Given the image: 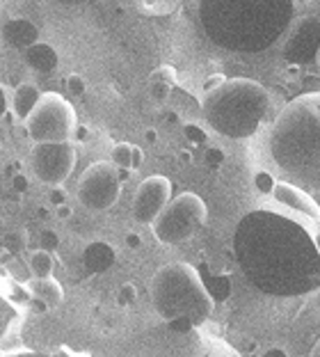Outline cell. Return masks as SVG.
<instances>
[{"mask_svg":"<svg viewBox=\"0 0 320 357\" xmlns=\"http://www.w3.org/2000/svg\"><path fill=\"white\" fill-rule=\"evenodd\" d=\"M5 248L10 250V252H21L23 248H26V236L23 234H10V236H5Z\"/></svg>","mask_w":320,"mask_h":357,"instance_id":"obj_28","label":"cell"},{"mask_svg":"<svg viewBox=\"0 0 320 357\" xmlns=\"http://www.w3.org/2000/svg\"><path fill=\"white\" fill-rule=\"evenodd\" d=\"M284 60L293 67H307L320 60V19L302 16L284 44Z\"/></svg>","mask_w":320,"mask_h":357,"instance_id":"obj_10","label":"cell"},{"mask_svg":"<svg viewBox=\"0 0 320 357\" xmlns=\"http://www.w3.org/2000/svg\"><path fill=\"white\" fill-rule=\"evenodd\" d=\"M23 58H26L28 67L35 69L37 74H53V71L60 67V55H57V51L51 44H44V42H37L30 48H26Z\"/></svg>","mask_w":320,"mask_h":357,"instance_id":"obj_15","label":"cell"},{"mask_svg":"<svg viewBox=\"0 0 320 357\" xmlns=\"http://www.w3.org/2000/svg\"><path fill=\"white\" fill-rule=\"evenodd\" d=\"M114 261H117V252H114V248L105 241H92L83 250V266L87 268V273H92V275L108 273L114 266Z\"/></svg>","mask_w":320,"mask_h":357,"instance_id":"obj_14","label":"cell"},{"mask_svg":"<svg viewBox=\"0 0 320 357\" xmlns=\"http://www.w3.org/2000/svg\"><path fill=\"white\" fill-rule=\"evenodd\" d=\"M172 199V181L162 174L146 176L142 183L137 185L133 197V220L139 225H151L160 211L169 204Z\"/></svg>","mask_w":320,"mask_h":357,"instance_id":"obj_11","label":"cell"},{"mask_svg":"<svg viewBox=\"0 0 320 357\" xmlns=\"http://www.w3.org/2000/svg\"><path fill=\"white\" fill-rule=\"evenodd\" d=\"M126 245L130 250H137L139 245H142V238H139L137 234H128V236H126Z\"/></svg>","mask_w":320,"mask_h":357,"instance_id":"obj_36","label":"cell"},{"mask_svg":"<svg viewBox=\"0 0 320 357\" xmlns=\"http://www.w3.org/2000/svg\"><path fill=\"white\" fill-rule=\"evenodd\" d=\"M28 289H30V294L35 298L44 300L51 310L57 305H62V300H64V291L60 287V282L53 280V275H51V278H32Z\"/></svg>","mask_w":320,"mask_h":357,"instance_id":"obj_18","label":"cell"},{"mask_svg":"<svg viewBox=\"0 0 320 357\" xmlns=\"http://www.w3.org/2000/svg\"><path fill=\"white\" fill-rule=\"evenodd\" d=\"M273 195L282 206L298 211V213L307 215L309 220H320V206L314 202V197H311V192L302 190L300 185H295L291 181H279L275 185Z\"/></svg>","mask_w":320,"mask_h":357,"instance_id":"obj_12","label":"cell"},{"mask_svg":"<svg viewBox=\"0 0 320 357\" xmlns=\"http://www.w3.org/2000/svg\"><path fill=\"white\" fill-rule=\"evenodd\" d=\"M39 245H42V250L53 252V250L60 248V236H57L53 229H44L42 234H39Z\"/></svg>","mask_w":320,"mask_h":357,"instance_id":"obj_24","label":"cell"},{"mask_svg":"<svg viewBox=\"0 0 320 357\" xmlns=\"http://www.w3.org/2000/svg\"><path fill=\"white\" fill-rule=\"evenodd\" d=\"M206 163L211 167H218V165H222L224 163V151L222 149H218V147H211L206 151Z\"/></svg>","mask_w":320,"mask_h":357,"instance_id":"obj_29","label":"cell"},{"mask_svg":"<svg viewBox=\"0 0 320 357\" xmlns=\"http://www.w3.org/2000/svg\"><path fill=\"white\" fill-rule=\"evenodd\" d=\"M7 108H10V99H7V94H5L3 85H0V117H5V115H7Z\"/></svg>","mask_w":320,"mask_h":357,"instance_id":"obj_33","label":"cell"},{"mask_svg":"<svg viewBox=\"0 0 320 357\" xmlns=\"http://www.w3.org/2000/svg\"><path fill=\"white\" fill-rule=\"evenodd\" d=\"M155 137H158V133H155L153 128H149V131H146V140H149V142L153 144V142H155Z\"/></svg>","mask_w":320,"mask_h":357,"instance_id":"obj_39","label":"cell"},{"mask_svg":"<svg viewBox=\"0 0 320 357\" xmlns=\"http://www.w3.org/2000/svg\"><path fill=\"white\" fill-rule=\"evenodd\" d=\"M67 89H69V94H71V96H83V94H85V89H87L83 76L71 74V76L67 78Z\"/></svg>","mask_w":320,"mask_h":357,"instance_id":"obj_26","label":"cell"},{"mask_svg":"<svg viewBox=\"0 0 320 357\" xmlns=\"http://www.w3.org/2000/svg\"><path fill=\"white\" fill-rule=\"evenodd\" d=\"M37 215H39V218H46V215H48V211H46V208H39V211H37Z\"/></svg>","mask_w":320,"mask_h":357,"instance_id":"obj_41","label":"cell"},{"mask_svg":"<svg viewBox=\"0 0 320 357\" xmlns=\"http://www.w3.org/2000/svg\"><path fill=\"white\" fill-rule=\"evenodd\" d=\"M204 119L218 135L247 140L257 135L270 112L268 89L252 78H227L222 85L204 94Z\"/></svg>","mask_w":320,"mask_h":357,"instance_id":"obj_4","label":"cell"},{"mask_svg":"<svg viewBox=\"0 0 320 357\" xmlns=\"http://www.w3.org/2000/svg\"><path fill=\"white\" fill-rule=\"evenodd\" d=\"M176 85V71L174 67H169V64H162L153 71L149 76V94L151 99H155L158 103H162L165 99H169L172 89Z\"/></svg>","mask_w":320,"mask_h":357,"instance_id":"obj_17","label":"cell"},{"mask_svg":"<svg viewBox=\"0 0 320 357\" xmlns=\"http://www.w3.org/2000/svg\"><path fill=\"white\" fill-rule=\"evenodd\" d=\"M133 149L135 144H128V142H119L112 147L110 153V160L117 167H126V169H133Z\"/></svg>","mask_w":320,"mask_h":357,"instance_id":"obj_21","label":"cell"},{"mask_svg":"<svg viewBox=\"0 0 320 357\" xmlns=\"http://www.w3.org/2000/svg\"><path fill=\"white\" fill-rule=\"evenodd\" d=\"M268 144L286 181L320 195V92L300 94L286 103Z\"/></svg>","mask_w":320,"mask_h":357,"instance_id":"obj_3","label":"cell"},{"mask_svg":"<svg viewBox=\"0 0 320 357\" xmlns=\"http://www.w3.org/2000/svg\"><path fill=\"white\" fill-rule=\"evenodd\" d=\"M293 19V0H199L201 32L229 53L268 51L289 32Z\"/></svg>","mask_w":320,"mask_h":357,"instance_id":"obj_2","label":"cell"},{"mask_svg":"<svg viewBox=\"0 0 320 357\" xmlns=\"http://www.w3.org/2000/svg\"><path fill=\"white\" fill-rule=\"evenodd\" d=\"M183 133H185V137L190 140L192 144H204L206 142V131H204L201 126H197V124H185L183 126Z\"/></svg>","mask_w":320,"mask_h":357,"instance_id":"obj_25","label":"cell"},{"mask_svg":"<svg viewBox=\"0 0 320 357\" xmlns=\"http://www.w3.org/2000/svg\"><path fill=\"white\" fill-rule=\"evenodd\" d=\"M275 185H277V181H275L270 172H257V174H254V188H257L259 192L270 195L275 190Z\"/></svg>","mask_w":320,"mask_h":357,"instance_id":"obj_22","label":"cell"},{"mask_svg":"<svg viewBox=\"0 0 320 357\" xmlns=\"http://www.w3.org/2000/svg\"><path fill=\"white\" fill-rule=\"evenodd\" d=\"M137 300V289L133 287L130 282H126V284H121L119 287V294H117V303L121 305V307H128V305H133Z\"/></svg>","mask_w":320,"mask_h":357,"instance_id":"obj_23","label":"cell"},{"mask_svg":"<svg viewBox=\"0 0 320 357\" xmlns=\"http://www.w3.org/2000/svg\"><path fill=\"white\" fill-rule=\"evenodd\" d=\"M149 298L155 314L165 323L188 319L195 328H199L215 310V300L211 298L201 273L183 261L165 264L153 273Z\"/></svg>","mask_w":320,"mask_h":357,"instance_id":"obj_5","label":"cell"},{"mask_svg":"<svg viewBox=\"0 0 320 357\" xmlns=\"http://www.w3.org/2000/svg\"><path fill=\"white\" fill-rule=\"evenodd\" d=\"M76 131V110L57 92H46L26 119L32 142H64Z\"/></svg>","mask_w":320,"mask_h":357,"instance_id":"obj_7","label":"cell"},{"mask_svg":"<svg viewBox=\"0 0 320 357\" xmlns=\"http://www.w3.org/2000/svg\"><path fill=\"white\" fill-rule=\"evenodd\" d=\"M28 268L32 273V278H51L53 275V268H55V259L48 250H35L28 259Z\"/></svg>","mask_w":320,"mask_h":357,"instance_id":"obj_19","label":"cell"},{"mask_svg":"<svg viewBox=\"0 0 320 357\" xmlns=\"http://www.w3.org/2000/svg\"><path fill=\"white\" fill-rule=\"evenodd\" d=\"M39 99H42V92H39L37 85L32 83H23L14 89V96H12V112L19 119L26 121L28 115L32 110H35V105L39 103Z\"/></svg>","mask_w":320,"mask_h":357,"instance_id":"obj_16","label":"cell"},{"mask_svg":"<svg viewBox=\"0 0 320 357\" xmlns=\"http://www.w3.org/2000/svg\"><path fill=\"white\" fill-rule=\"evenodd\" d=\"M142 160H144V153H142V149L135 147V149H133V169H137L139 165H142Z\"/></svg>","mask_w":320,"mask_h":357,"instance_id":"obj_37","label":"cell"},{"mask_svg":"<svg viewBox=\"0 0 320 357\" xmlns=\"http://www.w3.org/2000/svg\"><path fill=\"white\" fill-rule=\"evenodd\" d=\"M204 284H206L211 298L215 300V303H224L231 296V280L227 278V275H211V278H204L201 275Z\"/></svg>","mask_w":320,"mask_h":357,"instance_id":"obj_20","label":"cell"},{"mask_svg":"<svg viewBox=\"0 0 320 357\" xmlns=\"http://www.w3.org/2000/svg\"><path fill=\"white\" fill-rule=\"evenodd\" d=\"M30 167L37 181L46 185H62L76 167V149L71 140L64 142H35L30 151Z\"/></svg>","mask_w":320,"mask_h":357,"instance_id":"obj_9","label":"cell"},{"mask_svg":"<svg viewBox=\"0 0 320 357\" xmlns=\"http://www.w3.org/2000/svg\"><path fill=\"white\" fill-rule=\"evenodd\" d=\"M0 35H3V42L14 51H26L39 42V28L28 19H10L0 30Z\"/></svg>","mask_w":320,"mask_h":357,"instance_id":"obj_13","label":"cell"},{"mask_svg":"<svg viewBox=\"0 0 320 357\" xmlns=\"http://www.w3.org/2000/svg\"><path fill=\"white\" fill-rule=\"evenodd\" d=\"M121 176L119 167L108 160H96L89 165L83 176L78 178L76 197L83 204V208L92 213H103L110 211L121 197Z\"/></svg>","mask_w":320,"mask_h":357,"instance_id":"obj_8","label":"cell"},{"mask_svg":"<svg viewBox=\"0 0 320 357\" xmlns=\"http://www.w3.org/2000/svg\"><path fill=\"white\" fill-rule=\"evenodd\" d=\"M53 3L64 7V10H85V7H92L101 0H53Z\"/></svg>","mask_w":320,"mask_h":357,"instance_id":"obj_27","label":"cell"},{"mask_svg":"<svg viewBox=\"0 0 320 357\" xmlns=\"http://www.w3.org/2000/svg\"><path fill=\"white\" fill-rule=\"evenodd\" d=\"M55 208H57L55 213H57V218H60V220H69V218L73 215V211L67 204H60V206H55Z\"/></svg>","mask_w":320,"mask_h":357,"instance_id":"obj_34","label":"cell"},{"mask_svg":"<svg viewBox=\"0 0 320 357\" xmlns=\"http://www.w3.org/2000/svg\"><path fill=\"white\" fill-rule=\"evenodd\" d=\"M48 202L53 206H60V204H67V192L62 190V185H53L51 195H48Z\"/></svg>","mask_w":320,"mask_h":357,"instance_id":"obj_30","label":"cell"},{"mask_svg":"<svg viewBox=\"0 0 320 357\" xmlns=\"http://www.w3.org/2000/svg\"><path fill=\"white\" fill-rule=\"evenodd\" d=\"M12 188H14L16 192H26V190H28V178L23 176V174H16V176L12 178Z\"/></svg>","mask_w":320,"mask_h":357,"instance_id":"obj_32","label":"cell"},{"mask_svg":"<svg viewBox=\"0 0 320 357\" xmlns=\"http://www.w3.org/2000/svg\"><path fill=\"white\" fill-rule=\"evenodd\" d=\"M234 252L254 289L275 298H300L320 289L316 238L277 211L257 208L234 234Z\"/></svg>","mask_w":320,"mask_h":357,"instance_id":"obj_1","label":"cell"},{"mask_svg":"<svg viewBox=\"0 0 320 357\" xmlns=\"http://www.w3.org/2000/svg\"><path fill=\"white\" fill-rule=\"evenodd\" d=\"M316 245H318V252H320V234L316 236Z\"/></svg>","mask_w":320,"mask_h":357,"instance_id":"obj_42","label":"cell"},{"mask_svg":"<svg viewBox=\"0 0 320 357\" xmlns=\"http://www.w3.org/2000/svg\"><path fill=\"white\" fill-rule=\"evenodd\" d=\"M266 355H268V357H286L289 353H286L284 348H268Z\"/></svg>","mask_w":320,"mask_h":357,"instance_id":"obj_38","label":"cell"},{"mask_svg":"<svg viewBox=\"0 0 320 357\" xmlns=\"http://www.w3.org/2000/svg\"><path fill=\"white\" fill-rule=\"evenodd\" d=\"M224 76L222 74H213V76H208L206 78V83H204V92H211V89H215V87H220L224 83Z\"/></svg>","mask_w":320,"mask_h":357,"instance_id":"obj_31","label":"cell"},{"mask_svg":"<svg viewBox=\"0 0 320 357\" xmlns=\"http://www.w3.org/2000/svg\"><path fill=\"white\" fill-rule=\"evenodd\" d=\"M206 218L208 208L199 195L181 192L160 211V215L151 222V229L162 245H181L206 225Z\"/></svg>","mask_w":320,"mask_h":357,"instance_id":"obj_6","label":"cell"},{"mask_svg":"<svg viewBox=\"0 0 320 357\" xmlns=\"http://www.w3.org/2000/svg\"><path fill=\"white\" fill-rule=\"evenodd\" d=\"M311 355H316V357H320V339H318V342H316V346H314V348H311Z\"/></svg>","mask_w":320,"mask_h":357,"instance_id":"obj_40","label":"cell"},{"mask_svg":"<svg viewBox=\"0 0 320 357\" xmlns=\"http://www.w3.org/2000/svg\"><path fill=\"white\" fill-rule=\"evenodd\" d=\"M87 135H89V131H87L85 126H76V131H73V140H76V142H85Z\"/></svg>","mask_w":320,"mask_h":357,"instance_id":"obj_35","label":"cell"}]
</instances>
